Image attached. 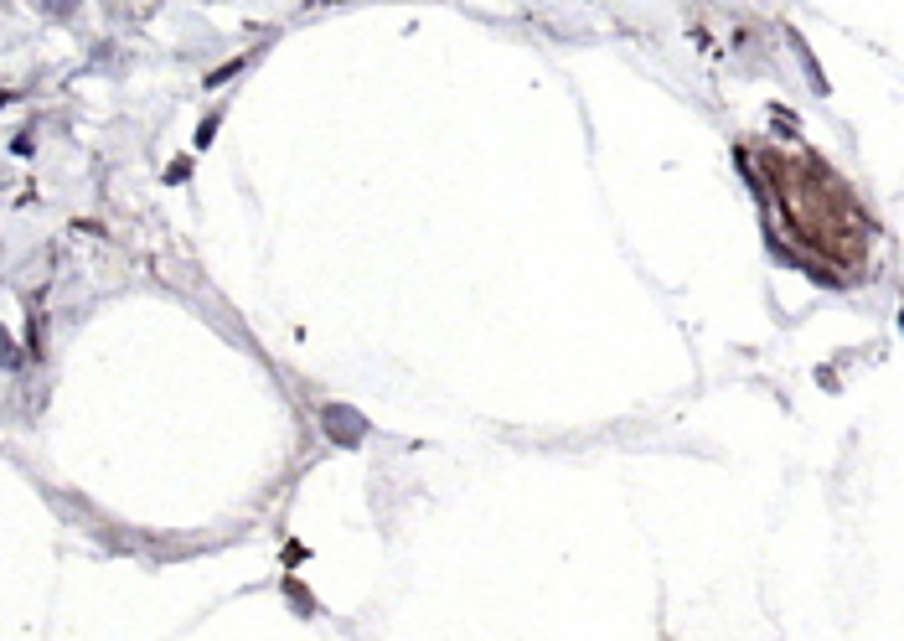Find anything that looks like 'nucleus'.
Returning a JSON list of instances; mask_svg holds the SVG:
<instances>
[{"label":"nucleus","mask_w":904,"mask_h":641,"mask_svg":"<svg viewBox=\"0 0 904 641\" xmlns=\"http://www.w3.org/2000/svg\"><path fill=\"white\" fill-rule=\"evenodd\" d=\"M285 600H289L295 610H300V616H316V600H310V595H305L300 585H289V579H285Z\"/></svg>","instance_id":"obj_3"},{"label":"nucleus","mask_w":904,"mask_h":641,"mask_svg":"<svg viewBox=\"0 0 904 641\" xmlns=\"http://www.w3.org/2000/svg\"><path fill=\"white\" fill-rule=\"evenodd\" d=\"M249 63H254V57H233V63H222L218 73H207V88H222L228 78H239V73H243Z\"/></svg>","instance_id":"obj_2"},{"label":"nucleus","mask_w":904,"mask_h":641,"mask_svg":"<svg viewBox=\"0 0 904 641\" xmlns=\"http://www.w3.org/2000/svg\"><path fill=\"white\" fill-rule=\"evenodd\" d=\"M26 352L42 357V316H36V310H32V331H26Z\"/></svg>","instance_id":"obj_4"},{"label":"nucleus","mask_w":904,"mask_h":641,"mask_svg":"<svg viewBox=\"0 0 904 641\" xmlns=\"http://www.w3.org/2000/svg\"><path fill=\"white\" fill-rule=\"evenodd\" d=\"M212 135H218V114H207V119H202V129H197V145L207 150V145H212Z\"/></svg>","instance_id":"obj_5"},{"label":"nucleus","mask_w":904,"mask_h":641,"mask_svg":"<svg viewBox=\"0 0 904 641\" xmlns=\"http://www.w3.org/2000/svg\"><path fill=\"white\" fill-rule=\"evenodd\" d=\"M320 419H326V430H331L336 445H357V440L367 434V419L357 414V409H347V403H326Z\"/></svg>","instance_id":"obj_1"}]
</instances>
